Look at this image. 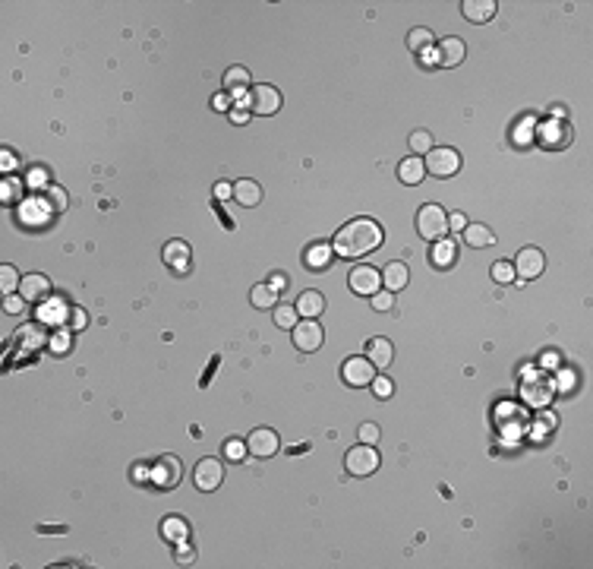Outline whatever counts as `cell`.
I'll use <instances>...</instances> for the list:
<instances>
[{"label": "cell", "mask_w": 593, "mask_h": 569, "mask_svg": "<svg viewBox=\"0 0 593 569\" xmlns=\"http://www.w3.org/2000/svg\"><path fill=\"white\" fill-rule=\"evenodd\" d=\"M495 10H499V4L495 0H464L461 4V13H464L467 23H489V19L495 16Z\"/></svg>", "instance_id": "obj_19"}, {"label": "cell", "mask_w": 593, "mask_h": 569, "mask_svg": "<svg viewBox=\"0 0 593 569\" xmlns=\"http://www.w3.org/2000/svg\"><path fill=\"white\" fill-rule=\"evenodd\" d=\"M515 275L521 282H533V279H540L543 275V269H546V260H543V250H537V247H524L521 253L515 257Z\"/></svg>", "instance_id": "obj_9"}, {"label": "cell", "mask_w": 593, "mask_h": 569, "mask_svg": "<svg viewBox=\"0 0 593 569\" xmlns=\"http://www.w3.org/2000/svg\"><path fill=\"white\" fill-rule=\"evenodd\" d=\"M297 313L303 319H316V317H322L325 313V297L319 294V291H303V294L297 297Z\"/></svg>", "instance_id": "obj_22"}, {"label": "cell", "mask_w": 593, "mask_h": 569, "mask_svg": "<svg viewBox=\"0 0 593 569\" xmlns=\"http://www.w3.org/2000/svg\"><path fill=\"white\" fill-rule=\"evenodd\" d=\"M0 165H4V171H10V168L16 165V158H13V152H4V162H0Z\"/></svg>", "instance_id": "obj_54"}, {"label": "cell", "mask_w": 593, "mask_h": 569, "mask_svg": "<svg viewBox=\"0 0 593 569\" xmlns=\"http://www.w3.org/2000/svg\"><path fill=\"white\" fill-rule=\"evenodd\" d=\"M67 326L73 332H83L85 326H89V313H85L83 307H73L70 313H67Z\"/></svg>", "instance_id": "obj_37"}, {"label": "cell", "mask_w": 593, "mask_h": 569, "mask_svg": "<svg viewBox=\"0 0 593 569\" xmlns=\"http://www.w3.org/2000/svg\"><path fill=\"white\" fill-rule=\"evenodd\" d=\"M189 560H196V550H193V547H187V544H177V563L187 566Z\"/></svg>", "instance_id": "obj_47"}, {"label": "cell", "mask_w": 593, "mask_h": 569, "mask_svg": "<svg viewBox=\"0 0 593 569\" xmlns=\"http://www.w3.org/2000/svg\"><path fill=\"white\" fill-rule=\"evenodd\" d=\"M268 284H272V291H284V288H288V275H284V272H275Z\"/></svg>", "instance_id": "obj_51"}, {"label": "cell", "mask_w": 593, "mask_h": 569, "mask_svg": "<svg viewBox=\"0 0 593 569\" xmlns=\"http://www.w3.org/2000/svg\"><path fill=\"white\" fill-rule=\"evenodd\" d=\"M436 57H439V67H458V63L467 57V45L461 39H455V35H448V39L439 41Z\"/></svg>", "instance_id": "obj_18"}, {"label": "cell", "mask_w": 593, "mask_h": 569, "mask_svg": "<svg viewBox=\"0 0 593 569\" xmlns=\"http://www.w3.org/2000/svg\"><path fill=\"white\" fill-rule=\"evenodd\" d=\"M290 332H294V345H297V352H303V354L319 352V348H322V342H325V332H322V326L316 323V319H300V323H297Z\"/></svg>", "instance_id": "obj_10"}, {"label": "cell", "mask_w": 593, "mask_h": 569, "mask_svg": "<svg viewBox=\"0 0 593 569\" xmlns=\"http://www.w3.org/2000/svg\"><path fill=\"white\" fill-rule=\"evenodd\" d=\"M228 114H231V121H233V123H246V121H250V108H246V105H237V108H231Z\"/></svg>", "instance_id": "obj_46"}, {"label": "cell", "mask_w": 593, "mask_h": 569, "mask_svg": "<svg viewBox=\"0 0 593 569\" xmlns=\"http://www.w3.org/2000/svg\"><path fill=\"white\" fill-rule=\"evenodd\" d=\"M493 282L495 284H511V282H515V266H511L508 260H499L493 266Z\"/></svg>", "instance_id": "obj_36"}, {"label": "cell", "mask_w": 593, "mask_h": 569, "mask_svg": "<svg viewBox=\"0 0 593 569\" xmlns=\"http://www.w3.org/2000/svg\"><path fill=\"white\" fill-rule=\"evenodd\" d=\"M250 114H259V118H272V114L281 111V92L275 86H253L250 89Z\"/></svg>", "instance_id": "obj_7"}, {"label": "cell", "mask_w": 593, "mask_h": 569, "mask_svg": "<svg viewBox=\"0 0 593 569\" xmlns=\"http://www.w3.org/2000/svg\"><path fill=\"white\" fill-rule=\"evenodd\" d=\"M16 345H19V352H32V354L41 352L45 345H51L45 323H26V326H19V329H16Z\"/></svg>", "instance_id": "obj_14"}, {"label": "cell", "mask_w": 593, "mask_h": 569, "mask_svg": "<svg viewBox=\"0 0 593 569\" xmlns=\"http://www.w3.org/2000/svg\"><path fill=\"white\" fill-rule=\"evenodd\" d=\"M411 152L416 158H423V155H429V152H433V133H429V130H414L411 133Z\"/></svg>", "instance_id": "obj_32"}, {"label": "cell", "mask_w": 593, "mask_h": 569, "mask_svg": "<svg viewBox=\"0 0 593 569\" xmlns=\"http://www.w3.org/2000/svg\"><path fill=\"white\" fill-rule=\"evenodd\" d=\"M372 392H376V399H392V392H394V383L388 376H372Z\"/></svg>", "instance_id": "obj_39"}, {"label": "cell", "mask_w": 593, "mask_h": 569, "mask_svg": "<svg viewBox=\"0 0 593 569\" xmlns=\"http://www.w3.org/2000/svg\"><path fill=\"white\" fill-rule=\"evenodd\" d=\"M224 452H228V458H243V456H246V443L231 440L228 446H224Z\"/></svg>", "instance_id": "obj_44"}, {"label": "cell", "mask_w": 593, "mask_h": 569, "mask_svg": "<svg viewBox=\"0 0 593 569\" xmlns=\"http://www.w3.org/2000/svg\"><path fill=\"white\" fill-rule=\"evenodd\" d=\"M416 231H420L423 240H433V244L448 237V212H445L442 206H436V203L423 206L420 212H416Z\"/></svg>", "instance_id": "obj_2"}, {"label": "cell", "mask_w": 593, "mask_h": 569, "mask_svg": "<svg viewBox=\"0 0 593 569\" xmlns=\"http://www.w3.org/2000/svg\"><path fill=\"white\" fill-rule=\"evenodd\" d=\"M540 367H559V352H543V354H540Z\"/></svg>", "instance_id": "obj_48"}, {"label": "cell", "mask_w": 593, "mask_h": 569, "mask_svg": "<svg viewBox=\"0 0 593 569\" xmlns=\"http://www.w3.org/2000/svg\"><path fill=\"white\" fill-rule=\"evenodd\" d=\"M272 317H275V323L281 326V329H294L300 313H297V307H294V304H275Z\"/></svg>", "instance_id": "obj_33"}, {"label": "cell", "mask_w": 593, "mask_h": 569, "mask_svg": "<svg viewBox=\"0 0 593 569\" xmlns=\"http://www.w3.org/2000/svg\"><path fill=\"white\" fill-rule=\"evenodd\" d=\"M67 342H70L67 332H57V339H51V348H54V352H63V348H67Z\"/></svg>", "instance_id": "obj_52"}, {"label": "cell", "mask_w": 593, "mask_h": 569, "mask_svg": "<svg viewBox=\"0 0 593 569\" xmlns=\"http://www.w3.org/2000/svg\"><path fill=\"white\" fill-rule=\"evenodd\" d=\"M228 196H233V187L224 184V180H218V184H215V200H228Z\"/></svg>", "instance_id": "obj_50"}, {"label": "cell", "mask_w": 593, "mask_h": 569, "mask_svg": "<svg viewBox=\"0 0 593 569\" xmlns=\"http://www.w3.org/2000/svg\"><path fill=\"white\" fill-rule=\"evenodd\" d=\"M250 83H253V79H250V70H246V67H231L228 73H224V89H228V95H233V98H243V105H246L243 89Z\"/></svg>", "instance_id": "obj_25"}, {"label": "cell", "mask_w": 593, "mask_h": 569, "mask_svg": "<svg viewBox=\"0 0 593 569\" xmlns=\"http://www.w3.org/2000/svg\"><path fill=\"white\" fill-rule=\"evenodd\" d=\"M19 297H26V301H32V304H45L51 297V279L41 272L23 275V282H19Z\"/></svg>", "instance_id": "obj_15"}, {"label": "cell", "mask_w": 593, "mask_h": 569, "mask_svg": "<svg viewBox=\"0 0 593 569\" xmlns=\"http://www.w3.org/2000/svg\"><path fill=\"white\" fill-rule=\"evenodd\" d=\"M372 376H376V367H372L369 357H347L341 367V379L347 386H354V389H363V386L372 383Z\"/></svg>", "instance_id": "obj_11"}, {"label": "cell", "mask_w": 593, "mask_h": 569, "mask_svg": "<svg viewBox=\"0 0 593 569\" xmlns=\"http://www.w3.org/2000/svg\"><path fill=\"white\" fill-rule=\"evenodd\" d=\"M347 284H350V291H354V294L372 297L376 291H382V272H379L376 266H366V262H360V266L350 269Z\"/></svg>", "instance_id": "obj_6"}, {"label": "cell", "mask_w": 593, "mask_h": 569, "mask_svg": "<svg viewBox=\"0 0 593 569\" xmlns=\"http://www.w3.org/2000/svg\"><path fill=\"white\" fill-rule=\"evenodd\" d=\"M467 228V218L461 215V212H455V215H448V231H464Z\"/></svg>", "instance_id": "obj_49"}, {"label": "cell", "mask_w": 593, "mask_h": 569, "mask_svg": "<svg viewBox=\"0 0 593 569\" xmlns=\"http://www.w3.org/2000/svg\"><path fill=\"white\" fill-rule=\"evenodd\" d=\"M392 307H394L392 291H376V294H372V310H392Z\"/></svg>", "instance_id": "obj_41"}, {"label": "cell", "mask_w": 593, "mask_h": 569, "mask_svg": "<svg viewBox=\"0 0 593 569\" xmlns=\"http://www.w3.org/2000/svg\"><path fill=\"white\" fill-rule=\"evenodd\" d=\"M161 535H164V541H171L174 547H177V544H187L189 525L183 522V519H164V522H161Z\"/></svg>", "instance_id": "obj_28"}, {"label": "cell", "mask_w": 593, "mask_h": 569, "mask_svg": "<svg viewBox=\"0 0 593 569\" xmlns=\"http://www.w3.org/2000/svg\"><path fill=\"white\" fill-rule=\"evenodd\" d=\"M211 108H215V111H231V95L228 92H218L215 98H211Z\"/></svg>", "instance_id": "obj_45"}, {"label": "cell", "mask_w": 593, "mask_h": 569, "mask_svg": "<svg viewBox=\"0 0 593 569\" xmlns=\"http://www.w3.org/2000/svg\"><path fill=\"white\" fill-rule=\"evenodd\" d=\"M180 458L177 456H161L155 462V468H152V484L161 487V491H171V487L180 484Z\"/></svg>", "instance_id": "obj_13"}, {"label": "cell", "mask_w": 593, "mask_h": 569, "mask_svg": "<svg viewBox=\"0 0 593 569\" xmlns=\"http://www.w3.org/2000/svg\"><path fill=\"white\" fill-rule=\"evenodd\" d=\"M382 228H379V222H372V218H354V222H347L344 228L335 235V253L344 260H363L369 257L372 250H379L382 247Z\"/></svg>", "instance_id": "obj_1"}, {"label": "cell", "mask_w": 593, "mask_h": 569, "mask_svg": "<svg viewBox=\"0 0 593 569\" xmlns=\"http://www.w3.org/2000/svg\"><path fill=\"white\" fill-rule=\"evenodd\" d=\"M164 262L167 269H174V272H189V260H193V250H189L187 240H171V244H164Z\"/></svg>", "instance_id": "obj_17"}, {"label": "cell", "mask_w": 593, "mask_h": 569, "mask_svg": "<svg viewBox=\"0 0 593 569\" xmlns=\"http://www.w3.org/2000/svg\"><path fill=\"white\" fill-rule=\"evenodd\" d=\"M19 272L16 269L10 266V262H4V266H0V291H4V294H16L19 291Z\"/></svg>", "instance_id": "obj_34"}, {"label": "cell", "mask_w": 593, "mask_h": 569, "mask_svg": "<svg viewBox=\"0 0 593 569\" xmlns=\"http://www.w3.org/2000/svg\"><path fill=\"white\" fill-rule=\"evenodd\" d=\"M23 200V184L16 178H6L4 180V203H19Z\"/></svg>", "instance_id": "obj_38"}, {"label": "cell", "mask_w": 593, "mask_h": 569, "mask_svg": "<svg viewBox=\"0 0 593 569\" xmlns=\"http://www.w3.org/2000/svg\"><path fill=\"white\" fill-rule=\"evenodd\" d=\"M423 168L433 178H451L461 171V155L458 149H448V145H433V152L423 155Z\"/></svg>", "instance_id": "obj_4"}, {"label": "cell", "mask_w": 593, "mask_h": 569, "mask_svg": "<svg viewBox=\"0 0 593 569\" xmlns=\"http://www.w3.org/2000/svg\"><path fill=\"white\" fill-rule=\"evenodd\" d=\"M357 436H360V443H369V446H376L379 443V436H382V430H379V424H360V430H357Z\"/></svg>", "instance_id": "obj_40"}, {"label": "cell", "mask_w": 593, "mask_h": 569, "mask_svg": "<svg viewBox=\"0 0 593 569\" xmlns=\"http://www.w3.org/2000/svg\"><path fill=\"white\" fill-rule=\"evenodd\" d=\"M278 449H281V443H278V434L272 427H256L253 434L246 436V452H250L253 458H272Z\"/></svg>", "instance_id": "obj_12"}, {"label": "cell", "mask_w": 593, "mask_h": 569, "mask_svg": "<svg viewBox=\"0 0 593 569\" xmlns=\"http://www.w3.org/2000/svg\"><path fill=\"white\" fill-rule=\"evenodd\" d=\"M423 178H426V168H423V158H416V155H411V158H404V162L398 165V180L401 184H423Z\"/></svg>", "instance_id": "obj_27"}, {"label": "cell", "mask_w": 593, "mask_h": 569, "mask_svg": "<svg viewBox=\"0 0 593 569\" xmlns=\"http://www.w3.org/2000/svg\"><path fill=\"white\" fill-rule=\"evenodd\" d=\"M552 392H555L552 379H527L521 386V399H524V405H530V408H546Z\"/></svg>", "instance_id": "obj_16"}, {"label": "cell", "mask_w": 593, "mask_h": 569, "mask_svg": "<svg viewBox=\"0 0 593 569\" xmlns=\"http://www.w3.org/2000/svg\"><path fill=\"white\" fill-rule=\"evenodd\" d=\"M23 310H26V297L6 294V301H4V313H23Z\"/></svg>", "instance_id": "obj_42"}, {"label": "cell", "mask_w": 593, "mask_h": 569, "mask_svg": "<svg viewBox=\"0 0 593 569\" xmlns=\"http://www.w3.org/2000/svg\"><path fill=\"white\" fill-rule=\"evenodd\" d=\"M224 481V462L221 458H199L193 468V484L199 487L202 493H211L218 491Z\"/></svg>", "instance_id": "obj_8"}, {"label": "cell", "mask_w": 593, "mask_h": 569, "mask_svg": "<svg viewBox=\"0 0 593 569\" xmlns=\"http://www.w3.org/2000/svg\"><path fill=\"white\" fill-rule=\"evenodd\" d=\"M250 304L256 310H275L278 304V291H272V284H253L250 291Z\"/></svg>", "instance_id": "obj_29"}, {"label": "cell", "mask_w": 593, "mask_h": 569, "mask_svg": "<svg viewBox=\"0 0 593 569\" xmlns=\"http://www.w3.org/2000/svg\"><path fill=\"white\" fill-rule=\"evenodd\" d=\"M464 240L480 250V247H493L495 244V235L486 228V225H467V228H464Z\"/></svg>", "instance_id": "obj_30"}, {"label": "cell", "mask_w": 593, "mask_h": 569, "mask_svg": "<svg viewBox=\"0 0 593 569\" xmlns=\"http://www.w3.org/2000/svg\"><path fill=\"white\" fill-rule=\"evenodd\" d=\"M379 452L376 446H369V443H360V446L347 449V456H344V468L347 474H354V478H369V474L379 471Z\"/></svg>", "instance_id": "obj_3"}, {"label": "cell", "mask_w": 593, "mask_h": 569, "mask_svg": "<svg viewBox=\"0 0 593 569\" xmlns=\"http://www.w3.org/2000/svg\"><path fill=\"white\" fill-rule=\"evenodd\" d=\"M133 481H152V468H145V465H136V468H133Z\"/></svg>", "instance_id": "obj_53"}, {"label": "cell", "mask_w": 593, "mask_h": 569, "mask_svg": "<svg viewBox=\"0 0 593 569\" xmlns=\"http://www.w3.org/2000/svg\"><path fill=\"white\" fill-rule=\"evenodd\" d=\"M533 136H537V143L543 145V149H565V145H571V140H574L571 127L562 118L540 123V127L533 130Z\"/></svg>", "instance_id": "obj_5"}, {"label": "cell", "mask_w": 593, "mask_h": 569, "mask_svg": "<svg viewBox=\"0 0 593 569\" xmlns=\"http://www.w3.org/2000/svg\"><path fill=\"white\" fill-rule=\"evenodd\" d=\"M233 200H237L243 209H256L262 203V187L250 178L237 180V184H233Z\"/></svg>", "instance_id": "obj_20"}, {"label": "cell", "mask_w": 593, "mask_h": 569, "mask_svg": "<svg viewBox=\"0 0 593 569\" xmlns=\"http://www.w3.org/2000/svg\"><path fill=\"white\" fill-rule=\"evenodd\" d=\"M574 383H577V376L571 374V370H562L559 383H552V386H559V392H571V389H574Z\"/></svg>", "instance_id": "obj_43"}, {"label": "cell", "mask_w": 593, "mask_h": 569, "mask_svg": "<svg viewBox=\"0 0 593 569\" xmlns=\"http://www.w3.org/2000/svg\"><path fill=\"white\" fill-rule=\"evenodd\" d=\"M455 260H458L455 240H451V237L436 240V244H433V266L436 269H451V266H455Z\"/></svg>", "instance_id": "obj_26"}, {"label": "cell", "mask_w": 593, "mask_h": 569, "mask_svg": "<svg viewBox=\"0 0 593 569\" xmlns=\"http://www.w3.org/2000/svg\"><path fill=\"white\" fill-rule=\"evenodd\" d=\"M407 48L414 51V54H423V51H429L433 48V32L429 29H423V26H416L407 32Z\"/></svg>", "instance_id": "obj_31"}, {"label": "cell", "mask_w": 593, "mask_h": 569, "mask_svg": "<svg viewBox=\"0 0 593 569\" xmlns=\"http://www.w3.org/2000/svg\"><path fill=\"white\" fill-rule=\"evenodd\" d=\"M45 200L51 203V212H63V209H67V193H63V187H57V184L45 187Z\"/></svg>", "instance_id": "obj_35"}, {"label": "cell", "mask_w": 593, "mask_h": 569, "mask_svg": "<svg viewBox=\"0 0 593 569\" xmlns=\"http://www.w3.org/2000/svg\"><path fill=\"white\" fill-rule=\"evenodd\" d=\"M407 282H411V269L404 266V262H388L385 266V272H382V284H385V291H401V288H407Z\"/></svg>", "instance_id": "obj_24"}, {"label": "cell", "mask_w": 593, "mask_h": 569, "mask_svg": "<svg viewBox=\"0 0 593 569\" xmlns=\"http://www.w3.org/2000/svg\"><path fill=\"white\" fill-rule=\"evenodd\" d=\"M303 260H306V266H310L313 272H322V269H328V266H332V260H335V247H332V244H313V247H306Z\"/></svg>", "instance_id": "obj_23"}, {"label": "cell", "mask_w": 593, "mask_h": 569, "mask_svg": "<svg viewBox=\"0 0 593 569\" xmlns=\"http://www.w3.org/2000/svg\"><path fill=\"white\" fill-rule=\"evenodd\" d=\"M366 357L372 361V367H376V370H385L388 364L394 361V345L388 339H372L369 345H366Z\"/></svg>", "instance_id": "obj_21"}]
</instances>
